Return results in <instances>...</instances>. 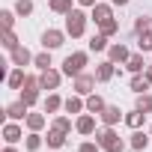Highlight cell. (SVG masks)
<instances>
[{
	"label": "cell",
	"instance_id": "obj_1",
	"mask_svg": "<svg viewBox=\"0 0 152 152\" xmlns=\"http://www.w3.org/2000/svg\"><path fill=\"white\" fill-rule=\"evenodd\" d=\"M96 143L104 152H122V137L113 131V125H104L102 131H96Z\"/></svg>",
	"mask_w": 152,
	"mask_h": 152
},
{
	"label": "cell",
	"instance_id": "obj_2",
	"mask_svg": "<svg viewBox=\"0 0 152 152\" xmlns=\"http://www.w3.org/2000/svg\"><path fill=\"white\" fill-rule=\"evenodd\" d=\"M84 30H87V15H84L81 9H72V12L66 15V33H69L72 39H78V36H84Z\"/></svg>",
	"mask_w": 152,
	"mask_h": 152
},
{
	"label": "cell",
	"instance_id": "obj_3",
	"mask_svg": "<svg viewBox=\"0 0 152 152\" xmlns=\"http://www.w3.org/2000/svg\"><path fill=\"white\" fill-rule=\"evenodd\" d=\"M84 66H87V54H84V51H75V54L66 57V63H63V75H69V78H78V75L84 72Z\"/></svg>",
	"mask_w": 152,
	"mask_h": 152
},
{
	"label": "cell",
	"instance_id": "obj_4",
	"mask_svg": "<svg viewBox=\"0 0 152 152\" xmlns=\"http://www.w3.org/2000/svg\"><path fill=\"white\" fill-rule=\"evenodd\" d=\"M39 90H42L39 78H33V75H27V81H24V87H21V102H24L27 107H33V104L39 102Z\"/></svg>",
	"mask_w": 152,
	"mask_h": 152
},
{
	"label": "cell",
	"instance_id": "obj_5",
	"mask_svg": "<svg viewBox=\"0 0 152 152\" xmlns=\"http://www.w3.org/2000/svg\"><path fill=\"white\" fill-rule=\"evenodd\" d=\"M96 81H99L96 75H87V72H81L78 78H75V84H72V90L78 93V96H90V93H93V87H96Z\"/></svg>",
	"mask_w": 152,
	"mask_h": 152
},
{
	"label": "cell",
	"instance_id": "obj_6",
	"mask_svg": "<svg viewBox=\"0 0 152 152\" xmlns=\"http://www.w3.org/2000/svg\"><path fill=\"white\" fill-rule=\"evenodd\" d=\"M63 39H66V33H63V30H45L42 45H45V51H54V48H60V45H63Z\"/></svg>",
	"mask_w": 152,
	"mask_h": 152
},
{
	"label": "cell",
	"instance_id": "obj_7",
	"mask_svg": "<svg viewBox=\"0 0 152 152\" xmlns=\"http://www.w3.org/2000/svg\"><path fill=\"white\" fill-rule=\"evenodd\" d=\"M39 84H42V90H57V87H60V72L45 69V72L39 75Z\"/></svg>",
	"mask_w": 152,
	"mask_h": 152
},
{
	"label": "cell",
	"instance_id": "obj_8",
	"mask_svg": "<svg viewBox=\"0 0 152 152\" xmlns=\"http://www.w3.org/2000/svg\"><path fill=\"white\" fill-rule=\"evenodd\" d=\"M116 75V63L113 60H107V63H99V69H96V78L102 81V84H107L110 78Z\"/></svg>",
	"mask_w": 152,
	"mask_h": 152
},
{
	"label": "cell",
	"instance_id": "obj_9",
	"mask_svg": "<svg viewBox=\"0 0 152 152\" xmlns=\"http://www.w3.org/2000/svg\"><path fill=\"white\" fill-rule=\"evenodd\" d=\"M27 113H30V110H27V104H24V102H12V104L6 107V116H9V119H15V122H18V119H27Z\"/></svg>",
	"mask_w": 152,
	"mask_h": 152
},
{
	"label": "cell",
	"instance_id": "obj_10",
	"mask_svg": "<svg viewBox=\"0 0 152 152\" xmlns=\"http://www.w3.org/2000/svg\"><path fill=\"white\" fill-rule=\"evenodd\" d=\"M99 116H102V122H104V125H116V122L122 119V110H119V107H113V104H107Z\"/></svg>",
	"mask_w": 152,
	"mask_h": 152
},
{
	"label": "cell",
	"instance_id": "obj_11",
	"mask_svg": "<svg viewBox=\"0 0 152 152\" xmlns=\"http://www.w3.org/2000/svg\"><path fill=\"white\" fill-rule=\"evenodd\" d=\"M107 18H113L110 6H107V3H96V6H93V21H96V24H104Z\"/></svg>",
	"mask_w": 152,
	"mask_h": 152
},
{
	"label": "cell",
	"instance_id": "obj_12",
	"mask_svg": "<svg viewBox=\"0 0 152 152\" xmlns=\"http://www.w3.org/2000/svg\"><path fill=\"white\" fill-rule=\"evenodd\" d=\"M107 54H110V60H113V63H128V57H131V54H128V48H125L122 42H119V45H110V48H107Z\"/></svg>",
	"mask_w": 152,
	"mask_h": 152
},
{
	"label": "cell",
	"instance_id": "obj_13",
	"mask_svg": "<svg viewBox=\"0 0 152 152\" xmlns=\"http://www.w3.org/2000/svg\"><path fill=\"white\" fill-rule=\"evenodd\" d=\"M12 63H15V66H21V69H24V66H27V63H33V54H30V51H27V48H24V45H18V48H15V51H12Z\"/></svg>",
	"mask_w": 152,
	"mask_h": 152
},
{
	"label": "cell",
	"instance_id": "obj_14",
	"mask_svg": "<svg viewBox=\"0 0 152 152\" xmlns=\"http://www.w3.org/2000/svg\"><path fill=\"white\" fill-rule=\"evenodd\" d=\"M24 81H27V75H24V69H21V66H18L15 72H9V78H6L9 90H21V87H24Z\"/></svg>",
	"mask_w": 152,
	"mask_h": 152
},
{
	"label": "cell",
	"instance_id": "obj_15",
	"mask_svg": "<svg viewBox=\"0 0 152 152\" xmlns=\"http://www.w3.org/2000/svg\"><path fill=\"white\" fill-rule=\"evenodd\" d=\"M75 128H78L81 134H93V131H96V119H93L90 113H84V116H78V122H75Z\"/></svg>",
	"mask_w": 152,
	"mask_h": 152
},
{
	"label": "cell",
	"instance_id": "obj_16",
	"mask_svg": "<svg viewBox=\"0 0 152 152\" xmlns=\"http://www.w3.org/2000/svg\"><path fill=\"white\" fill-rule=\"evenodd\" d=\"M3 140H6V143H18V140H21V128L15 125V119L3 125Z\"/></svg>",
	"mask_w": 152,
	"mask_h": 152
},
{
	"label": "cell",
	"instance_id": "obj_17",
	"mask_svg": "<svg viewBox=\"0 0 152 152\" xmlns=\"http://www.w3.org/2000/svg\"><path fill=\"white\" fill-rule=\"evenodd\" d=\"M45 140H48V146H51V149H60V146L66 143V131H60V128H54V125H51V131H48V137H45Z\"/></svg>",
	"mask_w": 152,
	"mask_h": 152
},
{
	"label": "cell",
	"instance_id": "obj_18",
	"mask_svg": "<svg viewBox=\"0 0 152 152\" xmlns=\"http://www.w3.org/2000/svg\"><path fill=\"white\" fill-rule=\"evenodd\" d=\"M125 66H128V72H131V75H140V72H146V63H143V54H131Z\"/></svg>",
	"mask_w": 152,
	"mask_h": 152
},
{
	"label": "cell",
	"instance_id": "obj_19",
	"mask_svg": "<svg viewBox=\"0 0 152 152\" xmlns=\"http://www.w3.org/2000/svg\"><path fill=\"white\" fill-rule=\"evenodd\" d=\"M149 87H152V84H149L146 75H134V78H131V93H137V96H140V93H146Z\"/></svg>",
	"mask_w": 152,
	"mask_h": 152
},
{
	"label": "cell",
	"instance_id": "obj_20",
	"mask_svg": "<svg viewBox=\"0 0 152 152\" xmlns=\"http://www.w3.org/2000/svg\"><path fill=\"white\" fill-rule=\"evenodd\" d=\"M63 104H66V102H63V99H60L57 93H51V96L45 99V113H57V110H60Z\"/></svg>",
	"mask_w": 152,
	"mask_h": 152
},
{
	"label": "cell",
	"instance_id": "obj_21",
	"mask_svg": "<svg viewBox=\"0 0 152 152\" xmlns=\"http://www.w3.org/2000/svg\"><path fill=\"white\" fill-rule=\"evenodd\" d=\"M149 146V137L143 134V131H134L131 134V152H140V149H146Z\"/></svg>",
	"mask_w": 152,
	"mask_h": 152
},
{
	"label": "cell",
	"instance_id": "obj_22",
	"mask_svg": "<svg viewBox=\"0 0 152 152\" xmlns=\"http://www.w3.org/2000/svg\"><path fill=\"white\" fill-rule=\"evenodd\" d=\"M104 107H107V104H104L102 96H90V99H87V110H90V113H102Z\"/></svg>",
	"mask_w": 152,
	"mask_h": 152
},
{
	"label": "cell",
	"instance_id": "obj_23",
	"mask_svg": "<svg viewBox=\"0 0 152 152\" xmlns=\"http://www.w3.org/2000/svg\"><path fill=\"white\" fill-rule=\"evenodd\" d=\"M27 128L30 131H42L45 128V116L42 113H27Z\"/></svg>",
	"mask_w": 152,
	"mask_h": 152
},
{
	"label": "cell",
	"instance_id": "obj_24",
	"mask_svg": "<svg viewBox=\"0 0 152 152\" xmlns=\"http://www.w3.org/2000/svg\"><path fill=\"white\" fill-rule=\"evenodd\" d=\"M143 119H146V113H143V110H137V107H134L131 113H125V122H128L131 128H140V125H143Z\"/></svg>",
	"mask_w": 152,
	"mask_h": 152
},
{
	"label": "cell",
	"instance_id": "obj_25",
	"mask_svg": "<svg viewBox=\"0 0 152 152\" xmlns=\"http://www.w3.org/2000/svg\"><path fill=\"white\" fill-rule=\"evenodd\" d=\"M134 30H137V36H143V33H152V18H149V15H140V18L134 21Z\"/></svg>",
	"mask_w": 152,
	"mask_h": 152
},
{
	"label": "cell",
	"instance_id": "obj_26",
	"mask_svg": "<svg viewBox=\"0 0 152 152\" xmlns=\"http://www.w3.org/2000/svg\"><path fill=\"white\" fill-rule=\"evenodd\" d=\"M51 12H60V15H69L72 12V0H51Z\"/></svg>",
	"mask_w": 152,
	"mask_h": 152
},
{
	"label": "cell",
	"instance_id": "obj_27",
	"mask_svg": "<svg viewBox=\"0 0 152 152\" xmlns=\"http://www.w3.org/2000/svg\"><path fill=\"white\" fill-rule=\"evenodd\" d=\"M63 107H66L69 113H81V110H84L87 104L81 102V96H72V99H66V104H63Z\"/></svg>",
	"mask_w": 152,
	"mask_h": 152
},
{
	"label": "cell",
	"instance_id": "obj_28",
	"mask_svg": "<svg viewBox=\"0 0 152 152\" xmlns=\"http://www.w3.org/2000/svg\"><path fill=\"white\" fill-rule=\"evenodd\" d=\"M0 42H3V48H6V51H15V48H18V36H15L12 30H3Z\"/></svg>",
	"mask_w": 152,
	"mask_h": 152
},
{
	"label": "cell",
	"instance_id": "obj_29",
	"mask_svg": "<svg viewBox=\"0 0 152 152\" xmlns=\"http://www.w3.org/2000/svg\"><path fill=\"white\" fill-rule=\"evenodd\" d=\"M104 48H110V45H107V36H104V33H96V36L90 39V51H104Z\"/></svg>",
	"mask_w": 152,
	"mask_h": 152
},
{
	"label": "cell",
	"instance_id": "obj_30",
	"mask_svg": "<svg viewBox=\"0 0 152 152\" xmlns=\"http://www.w3.org/2000/svg\"><path fill=\"white\" fill-rule=\"evenodd\" d=\"M15 15H21V18L33 15V0H18L15 3Z\"/></svg>",
	"mask_w": 152,
	"mask_h": 152
},
{
	"label": "cell",
	"instance_id": "obj_31",
	"mask_svg": "<svg viewBox=\"0 0 152 152\" xmlns=\"http://www.w3.org/2000/svg\"><path fill=\"white\" fill-rule=\"evenodd\" d=\"M119 30V24H116V18H107L104 24H99V33H104V36H113Z\"/></svg>",
	"mask_w": 152,
	"mask_h": 152
},
{
	"label": "cell",
	"instance_id": "obj_32",
	"mask_svg": "<svg viewBox=\"0 0 152 152\" xmlns=\"http://www.w3.org/2000/svg\"><path fill=\"white\" fill-rule=\"evenodd\" d=\"M137 110H143V113L152 110V96H149V93H140V96H137Z\"/></svg>",
	"mask_w": 152,
	"mask_h": 152
},
{
	"label": "cell",
	"instance_id": "obj_33",
	"mask_svg": "<svg viewBox=\"0 0 152 152\" xmlns=\"http://www.w3.org/2000/svg\"><path fill=\"white\" fill-rule=\"evenodd\" d=\"M33 63L45 72V69H51V54H48V51H45V54H36V57H33Z\"/></svg>",
	"mask_w": 152,
	"mask_h": 152
},
{
	"label": "cell",
	"instance_id": "obj_34",
	"mask_svg": "<svg viewBox=\"0 0 152 152\" xmlns=\"http://www.w3.org/2000/svg\"><path fill=\"white\" fill-rule=\"evenodd\" d=\"M0 24H3V30H12V24H15V15H12L9 9H3V12H0Z\"/></svg>",
	"mask_w": 152,
	"mask_h": 152
},
{
	"label": "cell",
	"instance_id": "obj_35",
	"mask_svg": "<svg viewBox=\"0 0 152 152\" xmlns=\"http://www.w3.org/2000/svg\"><path fill=\"white\" fill-rule=\"evenodd\" d=\"M54 128H60V131L69 134V131H72V119H69V116H57V119H54Z\"/></svg>",
	"mask_w": 152,
	"mask_h": 152
},
{
	"label": "cell",
	"instance_id": "obj_36",
	"mask_svg": "<svg viewBox=\"0 0 152 152\" xmlns=\"http://www.w3.org/2000/svg\"><path fill=\"white\" fill-rule=\"evenodd\" d=\"M42 146V137H39V131H33L30 137H27V152H36Z\"/></svg>",
	"mask_w": 152,
	"mask_h": 152
},
{
	"label": "cell",
	"instance_id": "obj_37",
	"mask_svg": "<svg viewBox=\"0 0 152 152\" xmlns=\"http://www.w3.org/2000/svg\"><path fill=\"white\" fill-rule=\"evenodd\" d=\"M137 45H140V51H152V33L137 36Z\"/></svg>",
	"mask_w": 152,
	"mask_h": 152
},
{
	"label": "cell",
	"instance_id": "obj_38",
	"mask_svg": "<svg viewBox=\"0 0 152 152\" xmlns=\"http://www.w3.org/2000/svg\"><path fill=\"white\" fill-rule=\"evenodd\" d=\"M99 149H102L99 143H81V149H78V152H99Z\"/></svg>",
	"mask_w": 152,
	"mask_h": 152
},
{
	"label": "cell",
	"instance_id": "obj_39",
	"mask_svg": "<svg viewBox=\"0 0 152 152\" xmlns=\"http://www.w3.org/2000/svg\"><path fill=\"white\" fill-rule=\"evenodd\" d=\"M78 3H81V6H90V9H93V6L99 3V0H78Z\"/></svg>",
	"mask_w": 152,
	"mask_h": 152
},
{
	"label": "cell",
	"instance_id": "obj_40",
	"mask_svg": "<svg viewBox=\"0 0 152 152\" xmlns=\"http://www.w3.org/2000/svg\"><path fill=\"white\" fill-rule=\"evenodd\" d=\"M110 3H113V6H125V3H128V0H110Z\"/></svg>",
	"mask_w": 152,
	"mask_h": 152
},
{
	"label": "cell",
	"instance_id": "obj_41",
	"mask_svg": "<svg viewBox=\"0 0 152 152\" xmlns=\"http://www.w3.org/2000/svg\"><path fill=\"white\" fill-rule=\"evenodd\" d=\"M146 78H149V84H152V66H146Z\"/></svg>",
	"mask_w": 152,
	"mask_h": 152
},
{
	"label": "cell",
	"instance_id": "obj_42",
	"mask_svg": "<svg viewBox=\"0 0 152 152\" xmlns=\"http://www.w3.org/2000/svg\"><path fill=\"white\" fill-rule=\"evenodd\" d=\"M3 152H15V149H12V143H9V146H6V149H3Z\"/></svg>",
	"mask_w": 152,
	"mask_h": 152
},
{
	"label": "cell",
	"instance_id": "obj_43",
	"mask_svg": "<svg viewBox=\"0 0 152 152\" xmlns=\"http://www.w3.org/2000/svg\"><path fill=\"white\" fill-rule=\"evenodd\" d=\"M149 134H152V128H149Z\"/></svg>",
	"mask_w": 152,
	"mask_h": 152
}]
</instances>
